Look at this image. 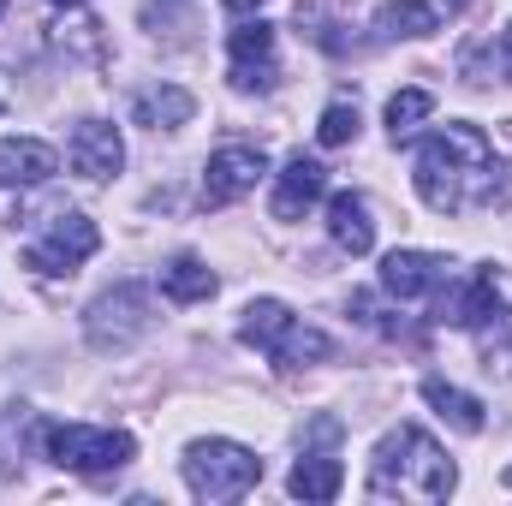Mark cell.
<instances>
[{
  "instance_id": "4316f807",
  "label": "cell",
  "mask_w": 512,
  "mask_h": 506,
  "mask_svg": "<svg viewBox=\"0 0 512 506\" xmlns=\"http://www.w3.org/2000/svg\"><path fill=\"white\" fill-rule=\"evenodd\" d=\"M54 6H84V0H54Z\"/></svg>"
},
{
  "instance_id": "603a6c76",
  "label": "cell",
  "mask_w": 512,
  "mask_h": 506,
  "mask_svg": "<svg viewBox=\"0 0 512 506\" xmlns=\"http://www.w3.org/2000/svg\"><path fill=\"white\" fill-rule=\"evenodd\" d=\"M316 137H322V149H340V143H352V137H358V102H334V108L322 114Z\"/></svg>"
},
{
  "instance_id": "30bf717a",
  "label": "cell",
  "mask_w": 512,
  "mask_h": 506,
  "mask_svg": "<svg viewBox=\"0 0 512 506\" xmlns=\"http://www.w3.org/2000/svg\"><path fill=\"white\" fill-rule=\"evenodd\" d=\"M441 280H447V256L435 251H393L382 262V286L393 298H429L441 292Z\"/></svg>"
},
{
  "instance_id": "6da1fadb",
  "label": "cell",
  "mask_w": 512,
  "mask_h": 506,
  "mask_svg": "<svg viewBox=\"0 0 512 506\" xmlns=\"http://www.w3.org/2000/svg\"><path fill=\"white\" fill-rule=\"evenodd\" d=\"M512 167L495 161L489 137L477 126H441L417 149V197L435 215L471 209V203H512L507 191H495V179H507Z\"/></svg>"
},
{
  "instance_id": "9a60e30c",
  "label": "cell",
  "mask_w": 512,
  "mask_h": 506,
  "mask_svg": "<svg viewBox=\"0 0 512 506\" xmlns=\"http://www.w3.org/2000/svg\"><path fill=\"white\" fill-rule=\"evenodd\" d=\"M423 399H429V405H435V417H441V423H453L459 435H477V429L489 423L477 393H465V387H453V381H441V376L423 381Z\"/></svg>"
},
{
  "instance_id": "ffe728a7",
  "label": "cell",
  "mask_w": 512,
  "mask_h": 506,
  "mask_svg": "<svg viewBox=\"0 0 512 506\" xmlns=\"http://www.w3.org/2000/svg\"><path fill=\"white\" fill-rule=\"evenodd\" d=\"M376 30H382L387 42H417V36L435 30V6H423V0H387L382 12H376Z\"/></svg>"
},
{
  "instance_id": "7402d4cb",
  "label": "cell",
  "mask_w": 512,
  "mask_h": 506,
  "mask_svg": "<svg viewBox=\"0 0 512 506\" xmlns=\"http://www.w3.org/2000/svg\"><path fill=\"white\" fill-rule=\"evenodd\" d=\"M429 114H435V96H429V90H399V96L387 102V131H393V143L411 137Z\"/></svg>"
},
{
  "instance_id": "3957f363",
  "label": "cell",
  "mask_w": 512,
  "mask_h": 506,
  "mask_svg": "<svg viewBox=\"0 0 512 506\" xmlns=\"http://www.w3.org/2000/svg\"><path fill=\"white\" fill-rule=\"evenodd\" d=\"M185 483L197 501H245L262 483V459L239 441H191L185 447Z\"/></svg>"
},
{
  "instance_id": "ac0fdd59",
  "label": "cell",
  "mask_w": 512,
  "mask_h": 506,
  "mask_svg": "<svg viewBox=\"0 0 512 506\" xmlns=\"http://www.w3.org/2000/svg\"><path fill=\"white\" fill-rule=\"evenodd\" d=\"M215 268L203 262V256H173L167 268H161V292L173 298V304H203V298H215Z\"/></svg>"
},
{
  "instance_id": "2e32d148",
  "label": "cell",
  "mask_w": 512,
  "mask_h": 506,
  "mask_svg": "<svg viewBox=\"0 0 512 506\" xmlns=\"http://www.w3.org/2000/svg\"><path fill=\"white\" fill-rule=\"evenodd\" d=\"M191 114H197V96L179 90V84H167V90H143V96L131 102V120L149 126V131H173V126H185Z\"/></svg>"
},
{
  "instance_id": "ba28073f",
  "label": "cell",
  "mask_w": 512,
  "mask_h": 506,
  "mask_svg": "<svg viewBox=\"0 0 512 506\" xmlns=\"http://www.w3.org/2000/svg\"><path fill=\"white\" fill-rule=\"evenodd\" d=\"M66 161H72L78 179H114L120 161H126V143H120V131L108 120H84L72 131V143H66Z\"/></svg>"
},
{
  "instance_id": "8992f818",
  "label": "cell",
  "mask_w": 512,
  "mask_h": 506,
  "mask_svg": "<svg viewBox=\"0 0 512 506\" xmlns=\"http://www.w3.org/2000/svg\"><path fill=\"white\" fill-rule=\"evenodd\" d=\"M96 251H102V233H96L90 215H54L48 233L24 251V262L36 274H72V268H84Z\"/></svg>"
},
{
  "instance_id": "83f0119b",
  "label": "cell",
  "mask_w": 512,
  "mask_h": 506,
  "mask_svg": "<svg viewBox=\"0 0 512 506\" xmlns=\"http://www.w3.org/2000/svg\"><path fill=\"white\" fill-rule=\"evenodd\" d=\"M0 12H6V0H0Z\"/></svg>"
},
{
  "instance_id": "d4e9b609",
  "label": "cell",
  "mask_w": 512,
  "mask_h": 506,
  "mask_svg": "<svg viewBox=\"0 0 512 506\" xmlns=\"http://www.w3.org/2000/svg\"><path fill=\"white\" fill-rule=\"evenodd\" d=\"M501 60H507V66H512V30H507V42H501Z\"/></svg>"
},
{
  "instance_id": "44dd1931",
  "label": "cell",
  "mask_w": 512,
  "mask_h": 506,
  "mask_svg": "<svg viewBox=\"0 0 512 506\" xmlns=\"http://www.w3.org/2000/svg\"><path fill=\"white\" fill-rule=\"evenodd\" d=\"M322 358H334V340H328L322 328H304V322H292L286 340L274 346V364H286V370H298V364H322Z\"/></svg>"
},
{
  "instance_id": "5bb4252c",
  "label": "cell",
  "mask_w": 512,
  "mask_h": 506,
  "mask_svg": "<svg viewBox=\"0 0 512 506\" xmlns=\"http://www.w3.org/2000/svg\"><path fill=\"white\" fill-rule=\"evenodd\" d=\"M489 316H501V286H495V274H477V280H465L459 292L441 298V322H453V328H483Z\"/></svg>"
},
{
  "instance_id": "52a82bcc",
  "label": "cell",
  "mask_w": 512,
  "mask_h": 506,
  "mask_svg": "<svg viewBox=\"0 0 512 506\" xmlns=\"http://www.w3.org/2000/svg\"><path fill=\"white\" fill-rule=\"evenodd\" d=\"M262 173H268V155H262V149H251V143H227V149L209 155L203 197H209V203H239V197H251L256 191Z\"/></svg>"
},
{
  "instance_id": "277c9868",
  "label": "cell",
  "mask_w": 512,
  "mask_h": 506,
  "mask_svg": "<svg viewBox=\"0 0 512 506\" xmlns=\"http://www.w3.org/2000/svg\"><path fill=\"white\" fill-rule=\"evenodd\" d=\"M48 453H54V465L96 477V471H120V465H131L137 441H131L126 429H84V423H54V429H48Z\"/></svg>"
},
{
  "instance_id": "d6986e66",
  "label": "cell",
  "mask_w": 512,
  "mask_h": 506,
  "mask_svg": "<svg viewBox=\"0 0 512 506\" xmlns=\"http://www.w3.org/2000/svg\"><path fill=\"white\" fill-rule=\"evenodd\" d=\"M286 489H292L298 501H334V495L346 489V471H340V459H328V453H304V459L292 465Z\"/></svg>"
},
{
  "instance_id": "5b68a950",
  "label": "cell",
  "mask_w": 512,
  "mask_h": 506,
  "mask_svg": "<svg viewBox=\"0 0 512 506\" xmlns=\"http://www.w3.org/2000/svg\"><path fill=\"white\" fill-rule=\"evenodd\" d=\"M149 322H155V316H149V292L131 286V280H120L114 292H102V298L90 304V316H84L96 352H131V346L149 334Z\"/></svg>"
},
{
  "instance_id": "7c38bea8",
  "label": "cell",
  "mask_w": 512,
  "mask_h": 506,
  "mask_svg": "<svg viewBox=\"0 0 512 506\" xmlns=\"http://www.w3.org/2000/svg\"><path fill=\"white\" fill-rule=\"evenodd\" d=\"M322 191H328V167L310 161V155H292L280 167V185H274V221H298Z\"/></svg>"
},
{
  "instance_id": "7a4b0ae2",
  "label": "cell",
  "mask_w": 512,
  "mask_h": 506,
  "mask_svg": "<svg viewBox=\"0 0 512 506\" xmlns=\"http://www.w3.org/2000/svg\"><path fill=\"white\" fill-rule=\"evenodd\" d=\"M459 483L453 459L435 447V435L399 423L376 447V465H370V495L376 501H447Z\"/></svg>"
},
{
  "instance_id": "4fadbf2b",
  "label": "cell",
  "mask_w": 512,
  "mask_h": 506,
  "mask_svg": "<svg viewBox=\"0 0 512 506\" xmlns=\"http://www.w3.org/2000/svg\"><path fill=\"white\" fill-rule=\"evenodd\" d=\"M328 239L346 256H370L376 251V221H370V203L358 191H340L328 197Z\"/></svg>"
},
{
  "instance_id": "e0dca14e",
  "label": "cell",
  "mask_w": 512,
  "mask_h": 506,
  "mask_svg": "<svg viewBox=\"0 0 512 506\" xmlns=\"http://www.w3.org/2000/svg\"><path fill=\"white\" fill-rule=\"evenodd\" d=\"M292 322H298V316H292L280 298H256V304H245V316H239V340L274 358V346L286 340V328H292Z\"/></svg>"
},
{
  "instance_id": "484cf974",
  "label": "cell",
  "mask_w": 512,
  "mask_h": 506,
  "mask_svg": "<svg viewBox=\"0 0 512 506\" xmlns=\"http://www.w3.org/2000/svg\"><path fill=\"white\" fill-rule=\"evenodd\" d=\"M465 6H471V0H447V12H465Z\"/></svg>"
},
{
  "instance_id": "9c48e42d",
  "label": "cell",
  "mask_w": 512,
  "mask_h": 506,
  "mask_svg": "<svg viewBox=\"0 0 512 506\" xmlns=\"http://www.w3.org/2000/svg\"><path fill=\"white\" fill-rule=\"evenodd\" d=\"M233 48V90H268L274 84V24H239L227 36Z\"/></svg>"
},
{
  "instance_id": "8fae6325",
  "label": "cell",
  "mask_w": 512,
  "mask_h": 506,
  "mask_svg": "<svg viewBox=\"0 0 512 506\" xmlns=\"http://www.w3.org/2000/svg\"><path fill=\"white\" fill-rule=\"evenodd\" d=\"M54 173H60V155L42 137H6L0 143V185L6 191H30V185H42Z\"/></svg>"
},
{
  "instance_id": "cb8c5ba5",
  "label": "cell",
  "mask_w": 512,
  "mask_h": 506,
  "mask_svg": "<svg viewBox=\"0 0 512 506\" xmlns=\"http://www.w3.org/2000/svg\"><path fill=\"white\" fill-rule=\"evenodd\" d=\"M227 12H256V6H268V0H221Z\"/></svg>"
},
{
  "instance_id": "f1b7e54d",
  "label": "cell",
  "mask_w": 512,
  "mask_h": 506,
  "mask_svg": "<svg viewBox=\"0 0 512 506\" xmlns=\"http://www.w3.org/2000/svg\"><path fill=\"white\" fill-rule=\"evenodd\" d=\"M507 483H512V471H507Z\"/></svg>"
}]
</instances>
